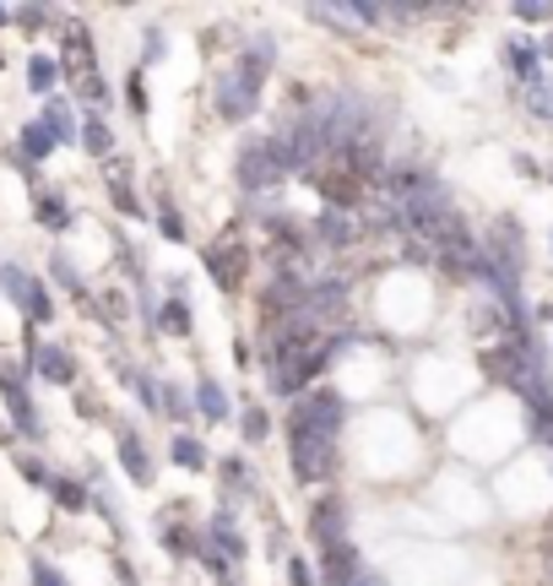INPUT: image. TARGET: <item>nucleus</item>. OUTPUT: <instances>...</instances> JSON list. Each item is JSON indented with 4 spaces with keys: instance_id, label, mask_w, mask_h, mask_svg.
<instances>
[{
    "instance_id": "24",
    "label": "nucleus",
    "mask_w": 553,
    "mask_h": 586,
    "mask_svg": "<svg viewBox=\"0 0 553 586\" xmlns=\"http://www.w3.org/2000/svg\"><path fill=\"white\" fill-rule=\"evenodd\" d=\"M49 494H55V505H60V511H87V489H82L77 478H55V483H49Z\"/></svg>"
},
{
    "instance_id": "23",
    "label": "nucleus",
    "mask_w": 553,
    "mask_h": 586,
    "mask_svg": "<svg viewBox=\"0 0 553 586\" xmlns=\"http://www.w3.org/2000/svg\"><path fill=\"white\" fill-rule=\"evenodd\" d=\"M44 126H49L55 146H60V142H77V115H71L66 104H49V109H44Z\"/></svg>"
},
{
    "instance_id": "39",
    "label": "nucleus",
    "mask_w": 553,
    "mask_h": 586,
    "mask_svg": "<svg viewBox=\"0 0 553 586\" xmlns=\"http://www.w3.org/2000/svg\"><path fill=\"white\" fill-rule=\"evenodd\" d=\"M115 582H120V586H137V571H131L126 560H115Z\"/></svg>"
},
{
    "instance_id": "14",
    "label": "nucleus",
    "mask_w": 553,
    "mask_h": 586,
    "mask_svg": "<svg viewBox=\"0 0 553 586\" xmlns=\"http://www.w3.org/2000/svg\"><path fill=\"white\" fill-rule=\"evenodd\" d=\"M207 549L228 565V560H245V538L234 532V521L228 516H212V527H207Z\"/></svg>"
},
{
    "instance_id": "17",
    "label": "nucleus",
    "mask_w": 553,
    "mask_h": 586,
    "mask_svg": "<svg viewBox=\"0 0 553 586\" xmlns=\"http://www.w3.org/2000/svg\"><path fill=\"white\" fill-rule=\"evenodd\" d=\"M505 66L516 71V82H521V87H527L532 77H543V60H538V44H521V38H516V44H505Z\"/></svg>"
},
{
    "instance_id": "44",
    "label": "nucleus",
    "mask_w": 553,
    "mask_h": 586,
    "mask_svg": "<svg viewBox=\"0 0 553 586\" xmlns=\"http://www.w3.org/2000/svg\"><path fill=\"white\" fill-rule=\"evenodd\" d=\"M5 16H11V11H5V5H0V22H5Z\"/></svg>"
},
{
    "instance_id": "42",
    "label": "nucleus",
    "mask_w": 553,
    "mask_h": 586,
    "mask_svg": "<svg viewBox=\"0 0 553 586\" xmlns=\"http://www.w3.org/2000/svg\"><path fill=\"white\" fill-rule=\"evenodd\" d=\"M538 60H553V33L543 38V49H538Z\"/></svg>"
},
{
    "instance_id": "43",
    "label": "nucleus",
    "mask_w": 553,
    "mask_h": 586,
    "mask_svg": "<svg viewBox=\"0 0 553 586\" xmlns=\"http://www.w3.org/2000/svg\"><path fill=\"white\" fill-rule=\"evenodd\" d=\"M353 586H380V582H375V576H369V571H364V576H358V582H353Z\"/></svg>"
},
{
    "instance_id": "15",
    "label": "nucleus",
    "mask_w": 553,
    "mask_h": 586,
    "mask_svg": "<svg viewBox=\"0 0 553 586\" xmlns=\"http://www.w3.org/2000/svg\"><path fill=\"white\" fill-rule=\"evenodd\" d=\"M33 218H38L49 234H66V228H71V207H66V196H55V190H38V196H33Z\"/></svg>"
},
{
    "instance_id": "1",
    "label": "nucleus",
    "mask_w": 553,
    "mask_h": 586,
    "mask_svg": "<svg viewBox=\"0 0 553 586\" xmlns=\"http://www.w3.org/2000/svg\"><path fill=\"white\" fill-rule=\"evenodd\" d=\"M276 44L272 38H261L256 49H245L239 55V66L228 71V77H217V87H212V104H217V115L223 120H250L256 115V98H261V82H267V66H272Z\"/></svg>"
},
{
    "instance_id": "11",
    "label": "nucleus",
    "mask_w": 553,
    "mask_h": 586,
    "mask_svg": "<svg viewBox=\"0 0 553 586\" xmlns=\"http://www.w3.org/2000/svg\"><path fill=\"white\" fill-rule=\"evenodd\" d=\"M315 239L326 245V250H348L353 239H358V218L353 212H320V223H315Z\"/></svg>"
},
{
    "instance_id": "3",
    "label": "nucleus",
    "mask_w": 553,
    "mask_h": 586,
    "mask_svg": "<svg viewBox=\"0 0 553 586\" xmlns=\"http://www.w3.org/2000/svg\"><path fill=\"white\" fill-rule=\"evenodd\" d=\"M287 424H304V430H315V435L337 440L342 424H348V402H342V391H326V386H320V391H309V397L293 402Z\"/></svg>"
},
{
    "instance_id": "16",
    "label": "nucleus",
    "mask_w": 553,
    "mask_h": 586,
    "mask_svg": "<svg viewBox=\"0 0 553 586\" xmlns=\"http://www.w3.org/2000/svg\"><path fill=\"white\" fill-rule=\"evenodd\" d=\"M77 142L87 146L93 157H109V152H115V131H109V120H104V115H82V126H77Z\"/></svg>"
},
{
    "instance_id": "40",
    "label": "nucleus",
    "mask_w": 553,
    "mask_h": 586,
    "mask_svg": "<svg viewBox=\"0 0 553 586\" xmlns=\"http://www.w3.org/2000/svg\"><path fill=\"white\" fill-rule=\"evenodd\" d=\"M157 55H163V33L152 27V33H146V60H157Z\"/></svg>"
},
{
    "instance_id": "5",
    "label": "nucleus",
    "mask_w": 553,
    "mask_h": 586,
    "mask_svg": "<svg viewBox=\"0 0 553 586\" xmlns=\"http://www.w3.org/2000/svg\"><path fill=\"white\" fill-rule=\"evenodd\" d=\"M0 397H5V408H11V419H16V435H27V440L44 435V419H38V408H33V397H27L22 370H0Z\"/></svg>"
},
{
    "instance_id": "29",
    "label": "nucleus",
    "mask_w": 553,
    "mask_h": 586,
    "mask_svg": "<svg viewBox=\"0 0 553 586\" xmlns=\"http://www.w3.org/2000/svg\"><path fill=\"white\" fill-rule=\"evenodd\" d=\"M239 435H245V440H267V435H272V419H267V408H245V419H239Z\"/></svg>"
},
{
    "instance_id": "38",
    "label": "nucleus",
    "mask_w": 553,
    "mask_h": 586,
    "mask_svg": "<svg viewBox=\"0 0 553 586\" xmlns=\"http://www.w3.org/2000/svg\"><path fill=\"white\" fill-rule=\"evenodd\" d=\"M11 16H16L22 27H44V22H49V11H44V5H16Z\"/></svg>"
},
{
    "instance_id": "25",
    "label": "nucleus",
    "mask_w": 553,
    "mask_h": 586,
    "mask_svg": "<svg viewBox=\"0 0 553 586\" xmlns=\"http://www.w3.org/2000/svg\"><path fill=\"white\" fill-rule=\"evenodd\" d=\"M168 456H174L179 467H190V472H201V467H207V450H201V440H190V435L174 440V445H168Z\"/></svg>"
},
{
    "instance_id": "6",
    "label": "nucleus",
    "mask_w": 553,
    "mask_h": 586,
    "mask_svg": "<svg viewBox=\"0 0 553 586\" xmlns=\"http://www.w3.org/2000/svg\"><path fill=\"white\" fill-rule=\"evenodd\" d=\"M0 283H5V293L22 304V315H33V320H55V298H49V289L44 283H33L22 267H0Z\"/></svg>"
},
{
    "instance_id": "37",
    "label": "nucleus",
    "mask_w": 553,
    "mask_h": 586,
    "mask_svg": "<svg viewBox=\"0 0 553 586\" xmlns=\"http://www.w3.org/2000/svg\"><path fill=\"white\" fill-rule=\"evenodd\" d=\"M33 586H66V576L49 560H33Z\"/></svg>"
},
{
    "instance_id": "35",
    "label": "nucleus",
    "mask_w": 553,
    "mask_h": 586,
    "mask_svg": "<svg viewBox=\"0 0 553 586\" xmlns=\"http://www.w3.org/2000/svg\"><path fill=\"white\" fill-rule=\"evenodd\" d=\"M163 549H168V554H196V538H190V532H179V527H174V532L163 527Z\"/></svg>"
},
{
    "instance_id": "8",
    "label": "nucleus",
    "mask_w": 553,
    "mask_h": 586,
    "mask_svg": "<svg viewBox=\"0 0 553 586\" xmlns=\"http://www.w3.org/2000/svg\"><path fill=\"white\" fill-rule=\"evenodd\" d=\"M304 304H309V283H304L293 267L276 278L272 289L261 293V309H267V320H276V315H304Z\"/></svg>"
},
{
    "instance_id": "26",
    "label": "nucleus",
    "mask_w": 553,
    "mask_h": 586,
    "mask_svg": "<svg viewBox=\"0 0 553 586\" xmlns=\"http://www.w3.org/2000/svg\"><path fill=\"white\" fill-rule=\"evenodd\" d=\"M66 55H71V66H87V71H93V33H87V27H71V33H66Z\"/></svg>"
},
{
    "instance_id": "13",
    "label": "nucleus",
    "mask_w": 553,
    "mask_h": 586,
    "mask_svg": "<svg viewBox=\"0 0 553 586\" xmlns=\"http://www.w3.org/2000/svg\"><path fill=\"white\" fill-rule=\"evenodd\" d=\"M120 467L131 472V483H141V489L157 478V472H152V456H146V445H141L137 430H120Z\"/></svg>"
},
{
    "instance_id": "4",
    "label": "nucleus",
    "mask_w": 553,
    "mask_h": 586,
    "mask_svg": "<svg viewBox=\"0 0 553 586\" xmlns=\"http://www.w3.org/2000/svg\"><path fill=\"white\" fill-rule=\"evenodd\" d=\"M207 272H212V283L223 293H239L245 289V272H250V250L239 245V239H223V245H207Z\"/></svg>"
},
{
    "instance_id": "28",
    "label": "nucleus",
    "mask_w": 553,
    "mask_h": 586,
    "mask_svg": "<svg viewBox=\"0 0 553 586\" xmlns=\"http://www.w3.org/2000/svg\"><path fill=\"white\" fill-rule=\"evenodd\" d=\"M157 234H163V239H185V218L174 212V201H168V196L157 201Z\"/></svg>"
},
{
    "instance_id": "2",
    "label": "nucleus",
    "mask_w": 553,
    "mask_h": 586,
    "mask_svg": "<svg viewBox=\"0 0 553 586\" xmlns=\"http://www.w3.org/2000/svg\"><path fill=\"white\" fill-rule=\"evenodd\" d=\"M287 445H293V478L298 483H326L337 472V440L315 435L304 424H287Z\"/></svg>"
},
{
    "instance_id": "7",
    "label": "nucleus",
    "mask_w": 553,
    "mask_h": 586,
    "mask_svg": "<svg viewBox=\"0 0 553 586\" xmlns=\"http://www.w3.org/2000/svg\"><path fill=\"white\" fill-rule=\"evenodd\" d=\"M282 179H287V174H282V163H276L272 142H256L239 152V185H245V190H272Z\"/></svg>"
},
{
    "instance_id": "9",
    "label": "nucleus",
    "mask_w": 553,
    "mask_h": 586,
    "mask_svg": "<svg viewBox=\"0 0 553 586\" xmlns=\"http://www.w3.org/2000/svg\"><path fill=\"white\" fill-rule=\"evenodd\" d=\"M27 370H38L49 386H71L77 380V359L66 348H55V342H33L27 348Z\"/></svg>"
},
{
    "instance_id": "19",
    "label": "nucleus",
    "mask_w": 553,
    "mask_h": 586,
    "mask_svg": "<svg viewBox=\"0 0 553 586\" xmlns=\"http://www.w3.org/2000/svg\"><path fill=\"white\" fill-rule=\"evenodd\" d=\"M174 337H190V304H185V283H174V298L163 304V315H157Z\"/></svg>"
},
{
    "instance_id": "32",
    "label": "nucleus",
    "mask_w": 553,
    "mask_h": 586,
    "mask_svg": "<svg viewBox=\"0 0 553 586\" xmlns=\"http://www.w3.org/2000/svg\"><path fill=\"white\" fill-rule=\"evenodd\" d=\"M22 478H27L33 489H49V483H55V472H49L38 456H22Z\"/></svg>"
},
{
    "instance_id": "27",
    "label": "nucleus",
    "mask_w": 553,
    "mask_h": 586,
    "mask_svg": "<svg viewBox=\"0 0 553 586\" xmlns=\"http://www.w3.org/2000/svg\"><path fill=\"white\" fill-rule=\"evenodd\" d=\"M109 196H115V207H120L126 218H146V212H141V201H137V190H131L120 174H109Z\"/></svg>"
},
{
    "instance_id": "41",
    "label": "nucleus",
    "mask_w": 553,
    "mask_h": 586,
    "mask_svg": "<svg viewBox=\"0 0 553 586\" xmlns=\"http://www.w3.org/2000/svg\"><path fill=\"white\" fill-rule=\"evenodd\" d=\"M126 93H131V109H146V93H141V77H131V87H126Z\"/></svg>"
},
{
    "instance_id": "20",
    "label": "nucleus",
    "mask_w": 553,
    "mask_h": 586,
    "mask_svg": "<svg viewBox=\"0 0 553 586\" xmlns=\"http://www.w3.org/2000/svg\"><path fill=\"white\" fill-rule=\"evenodd\" d=\"M521 98H527V109H532L538 120H549L553 126V82L549 77H532V82L521 87Z\"/></svg>"
},
{
    "instance_id": "18",
    "label": "nucleus",
    "mask_w": 553,
    "mask_h": 586,
    "mask_svg": "<svg viewBox=\"0 0 553 586\" xmlns=\"http://www.w3.org/2000/svg\"><path fill=\"white\" fill-rule=\"evenodd\" d=\"M190 408H196L201 419L223 424V419H228V391H223L217 380H201V386H196V397H190Z\"/></svg>"
},
{
    "instance_id": "12",
    "label": "nucleus",
    "mask_w": 553,
    "mask_h": 586,
    "mask_svg": "<svg viewBox=\"0 0 553 586\" xmlns=\"http://www.w3.org/2000/svg\"><path fill=\"white\" fill-rule=\"evenodd\" d=\"M320 565H326V586H353L358 576H364V565H358V549H353L348 538H342V543H331Z\"/></svg>"
},
{
    "instance_id": "46",
    "label": "nucleus",
    "mask_w": 553,
    "mask_h": 586,
    "mask_svg": "<svg viewBox=\"0 0 553 586\" xmlns=\"http://www.w3.org/2000/svg\"><path fill=\"white\" fill-rule=\"evenodd\" d=\"M549 571H553V560H549Z\"/></svg>"
},
{
    "instance_id": "30",
    "label": "nucleus",
    "mask_w": 553,
    "mask_h": 586,
    "mask_svg": "<svg viewBox=\"0 0 553 586\" xmlns=\"http://www.w3.org/2000/svg\"><path fill=\"white\" fill-rule=\"evenodd\" d=\"M49 278H55L60 289H71L77 298H87V289H82V278L71 272V261H66V256H55V261H49Z\"/></svg>"
},
{
    "instance_id": "33",
    "label": "nucleus",
    "mask_w": 553,
    "mask_h": 586,
    "mask_svg": "<svg viewBox=\"0 0 553 586\" xmlns=\"http://www.w3.org/2000/svg\"><path fill=\"white\" fill-rule=\"evenodd\" d=\"M516 16H521V22H553V5L549 0H521Z\"/></svg>"
},
{
    "instance_id": "31",
    "label": "nucleus",
    "mask_w": 553,
    "mask_h": 586,
    "mask_svg": "<svg viewBox=\"0 0 553 586\" xmlns=\"http://www.w3.org/2000/svg\"><path fill=\"white\" fill-rule=\"evenodd\" d=\"M157 413H168V419H185V413H190V397L168 386V391H157Z\"/></svg>"
},
{
    "instance_id": "10",
    "label": "nucleus",
    "mask_w": 553,
    "mask_h": 586,
    "mask_svg": "<svg viewBox=\"0 0 553 586\" xmlns=\"http://www.w3.org/2000/svg\"><path fill=\"white\" fill-rule=\"evenodd\" d=\"M309 532H315V543H320V549L342 543V532H348V505H342V494H326V500L315 505V521H309Z\"/></svg>"
},
{
    "instance_id": "34",
    "label": "nucleus",
    "mask_w": 553,
    "mask_h": 586,
    "mask_svg": "<svg viewBox=\"0 0 553 586\" xmlns=\"http://www.w3.org/2000/svg\"><path fill=\"white\" fill-rule=\"evenodd\" d=\"M77 87H82V93H87L93 104H104V98H109V82H104L98 71H87V77H77Z\"/></svg>"
},
{
    "instance_id": "22",
    "label": "nucleus",
    "mask_w": 553,
    "mask_h": 586,
    "mask_svg": "<svg viewBox=\"0 0 553 586\" xmlns=\"http://www.w3.org/2000/svg\"><path fill=\"white\" fill-rule=\"evenodd\" d=\"M49 152H55V137H49L44 120L22 126V157H27V163H38V157H49Z\"/></svg>"
},
{
    "instance_id": "36",
    "label": "nucleus",
    "mask_w": 553,
    "mask_h": 586,
    "mask_svg": "<svg viewBox=\"0 0 553 586\" xmlns=\"http://www.w3.org/2000/svg\"><path fill=\"white\" fill-rule=\"evenodd\" d=\"M287 586H320L315 582V571H309V560H298V554L287 560Z\"/></svg>"
},
{
    "instance_id": "21",
    "label": "nucleus",
    "mask_w": 553,
    "mask_h": 586,
    "mask_svg": "<svg viewBox=\"0 0 553 586\" xmlns=\"http://www.w3.org/2000/svg\"><path fill=\"white\" fill-rule=\"evenodd\" d=\"M55 82H60V60L33 55V60H27V87H33V93H55Z\"/></svg>"
},
{
    "instance_id": "45",
    "label": "nucleus",
    "mask_w": 553,
    "mask_h": 586,
    "mask_svg": "<svg viewBox=\"0 0 553 586\" xmlns=\"http://www.w3.org/2000/svg\"><path fill=\"white\" fill-rule=\"evenodd\" d=\"M0 66H5V55H0Z\"/></svg>"
}]
</instances>
